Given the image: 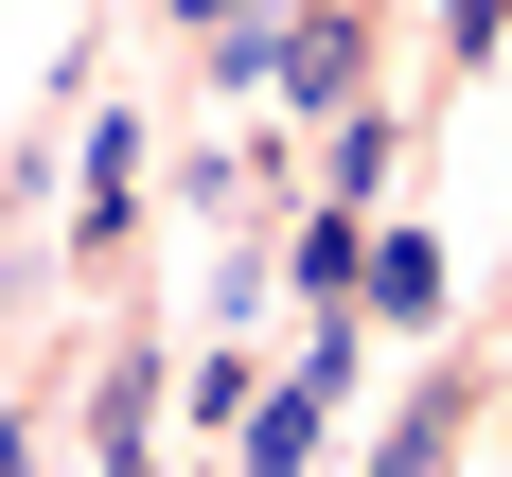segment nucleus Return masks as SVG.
I'll return each instance as SVG.
<instances>
[{"mask_svg":"<svg viewBox=\"0 0 512 477\" xmlns=\"http://www.w3.org/2000/svg\"><path fill=\"white\" fill-rule=\"evenodd\" d=\"M336 371H354V336H301V389H265V407H248V477H301V460H318Z\"/></svg>","mask_w":512,"mask_h":477,"instance_id":"f257e3e1","label":"nucleus"},{"mask_svg":"<svg viewBox=\"0 0 512 477\" xmlns=\"http://www.w3.org/2000/svg\"><path fill=\"white\" fill-rule=\"evenodd\" d=\"M354 71H371V36H354V18H336V0H318V18H283V36H265V89H283V106H354Z\"/></svg>","mask_w":512,"mask_h":477,"instance_id":"f03ea898","label":"nucleus"},{"mask_svg":"<svg viewBox=\"0 0 512 477\" xmlns=\"http://www.w3.org/2000/svg\"><path fill=\"white\" fill-rule=\"evenodd\" d=\"M371 318H442V248H424V230H389V248H371V283H354Z\"/></svg>","mask_w":512,"mask_h":477,"instance_id":"7ed1b4c3","label":"nucleus"},{"mask_svg":"<svg viewBox=\"0 0 512 477\" xmlns=\"http://www.w3.org/2000/svg\"><path fill=\"white\" fill-rule=\"evenodd\" d=\"M71 177H89V230H124V177H142V124L106 106V124H89V159H71Z\"/></svg>","mask_w":512,"mask_h":477,"instance_id":"20e7f679","label":"nucleus"},{"mask_svg":"<svg viewBox=\"0 0 512 477\" xmlns=\"http://www.w3.org/2000/svg\"><path fill=\"white\" fill-rule=\"evenodd\" d=\"M442 18H460V53H495V0H442Z\"/></svg>","mask_w":512,"mask_h":477,"instance_id":"39448f33","label":"nucleus"},{"mask_svg":"<svg viewBox=\"0 0 512 477\" xmlns=\"http://www.w3.org/2000/svg\"><path fill=\"white\" fill-rule=\"evenodd\" d=\"M177 18H212V36H230V18H248V0H177Z\"/></svg>","mask_w":512,"mask_h":477,"instance_id":"423d86ee","label":"nucleus"}]
</instances>
